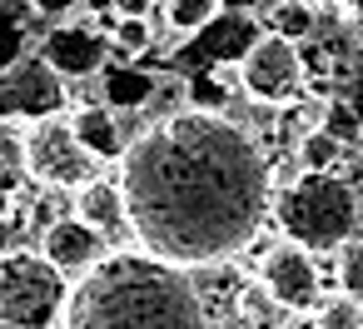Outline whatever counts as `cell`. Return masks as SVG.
Wrapping results in <instances>:
<instances>
[{"label":"cell","instance_id":"obj_1","mask_svg":"<svg viewBox=\"0 0 363 329\" xmlns=\"http://www.w3.org/2000/svg\"><path fill=\"white\" fill-rule=\"evenodd\" d=\"M135 244L174 269L239 254L269 210V160L224 115L174 110L140 130L120 160Z\"/></svg>","mask_w":363,"mask_h":329},{"label":"cell","instance_id":"obj_2","mask_svg":"<svg viewBox=\"0 0 363 329\" xmlns=\"http://www.w3.org/2000/svg\"><path fill=\"white\" fill-rule=\"evenodd\" d=\"M65 329H209L194 279L150 254H105L65 304Z\"/></svg>","mask_w":363,"mask_h":329},{"label":"cell","instance_id":"obj_3","mask_svg":"<svg viewBox=\"0 0 363 329\" xmlns=\"http://www.w3.org/2000/svg\"><path fill=\"white\" fill-rule=\"evenodd\" d=\"M279 230L298 244V249H333L348 244L353 225H358V195L353 185H343L338 175H298L279 190Z\"/></svg>","mask_w":363,"mask_h":329},{"label":"cell","instance_id":"obj_4","mask_svg":"<svg viewBox=\"0 0 363 329\" xmlns=\"http://www.w3.org/2000/svg\"><path fill=\"white\" fill-rule=\"evenodd\" d=\"M70 284L35 249H0V329H55Z\"/></svg>","mask_w":363,"mask_h":329},{"label":"cell","instance_id":"obj_5","mask_svg":"<svg viewBox=\"0 0 363 329\" xmlns=\"http://www.w3.org/2000/svg\"><path fill=\"white\" fill-rule=\"evenodd\" d=\"M21 170L50 190H85L95 180V155L80 145L70 120H40L21 135Z\"/></svg>","mask_w":363,"mask_h":329},{"label":"cell","instance_id":"obj_6","mask_svg":"<svg viewBox=\"0 0 363 329\" xmlns=\"http://www.w3.org/2000/svg\"><path fill=\"white\" fill-rule=\"evenodd\" d=\"M65 105V80L35 55H26L21 65H11L6 75H0V120H55Z\"/></svg>","mask_w":363,"mask_h":329},{"label":"cell","instance_id":"obj_7","mask_svg":"<svg viewBox=\"0 0 363 329\" xmlns=\"http://www.w3.org/2000/svg\"><path fill=\"white\" fill-rule=\"evenodd\" d=\"M239 75L259 105H289L303 90V55H298V45H289L279 36H259V45L244 55Z\"/></svg>","mask_w":363,"mask_h":329},{"label":"cell","instance_id":"obj_8","mask_svg":"<svg viewBox=\"0 0 363 329\" xmlns=\"http://www.w3.org/2000/svg\"><path fill=\"white\" fill-rule=\"evenodd\" d=\"M259 284L269 289L274 304L284 309H308L318 299V269H313V254L298 249V244H279L264 254L259 264Z\"/></svg>","mask_w":363,"mask_h":329},{"label":"cell","instance_id":"obj_9","mask_svg":"<svg viewBox=\"0 0 363 329\" xmlns=\"http://www.w3.org/2000/svg\"><path fill=\"white\" fill-rule=\"evenodd\" d=\"M105 55H110V41L90 26H55L45 41H40V60L60 75V80H85V75H100L105 70Z\"/></svg>","mask_w":363,"mask_h":329},{"label":"cell","instance_id":"obj_10","mask_svg":"<svg viewBox=\"0 0 363 329\" xmlns=\"http://www.w3.org/2000/svg\"><path fill=\"white\" fill-rule=\"evenodd\" d=\"M40 254H45L60 274H80V279H85V274L105 259V234L90 230L80 215H65V220H55V225L45 230Z\"/></svg>","mask_w":363,"mask_h":329},{"label":"cell","instance_id":"obj_11","mask_svg":"<svg viewBox=\"0 0 363 329\" xmlns=\"http://www.w3.org/2000/svg\"><path fill=\"white\" fill-rule=\"evenodd\" d=\"M254 45H259V31H254L249 21H224V16H219L209 31L194 36V55L209 60V65H214V60H239V55H249Z\"/></svg>","mask_w":363,"mask_h":329},{"label":"cell","instance_id":"obj_12","mask_svg":"<svg viewBox=\"0 0 363 329\" xmlns=\"http://www.w3.org/2000/svg\"><path fill=\"white\" fill-rule=\"evenodd\" d=\"M70 125H75V135H80V145L95 155V160H125V140H120V125H115V110H105V105H85V110H75L70 115Z\"/></svg>","mask_w":363,"mask_h":329},{"label":"cell","instance_id":"obj_13","mask_svg":"<svg viewBox=\"0 0 363 329\" xmlns=\"http://www.w3.org/2000/svg\"><path fill=\"white\" fill-rule=\"evenodd\" d=\"M80 210V220L90 225V230H100V234H110V230H130V215H125V195H120V185H105V180H90L85 190H80V200H75Z\"/></svg>","mask_w":363,"mask_h":329},{"label":"cell","instance_id":"obj_14","mask_svg":"<svg viewBox=\"0 0 363 329\" xmlns=\"http://www.w3.org/2000/svg\"><path fill=\"white\" fill-rule=\"evenodd\" d=\"M100 80H105V85H100L105 110H140V105H150L155 90H160V80L145 75V70H135V65H115V70H105Z\"/></svg>","mask_w":363,"mask_h":329},{"label":"cell","instance_id":"obj_15","mask_svg":"<svg viewBox=\"0 0 363 329\" xmlns=\"http://www.w3.org/2000/svg\"><path fill=\"white\" fill-rule=\"evenodd\" d=\"M164 21L174 36H199L219 21V0H169L164 6Z\"/></svg>","mask_w":363,"mask_h":329},{"label":"cell","instance_id":"obj_16","mask_svg":"<svg viewBox=\"0 0 363 329\" xmlns=\"http://www.w3.org/2000/svg\"><path fill=\"white\" fill-rule=\"evenodd\" d=\"M269 36H279V41H289V45L308 41V36H313V11L298 6V0H284V6H274V16H269Z\"/></svg>","mask_w":363,"mask_h":329},{"label":"cell","instance_id":"obj_17","mask_svg":"<svg viewBox=\"0 0 363 329\" xmlns=\"http://www.w3.org/2000/svg\"><path fill=\"white\" fill-rule=\"evenodd\" d=\"M21 60H26V31L11 11V0H0V75L11 65H21Z\"/></svg>","mask_w":363,"mask_h":329},{"label":"cell","instance_id":"obj_18","mask_svg":"<svg viewBox=\"0 0 363 329\" xmlns=\"http://www.w3.org/2000/svg\"><path fill=\"white\" fill-rule=\"evenodd\" d=\"M323 135H333L338 145H353L358 135H363V120H358V110L353 105H343V100H328L323 105V125H318Z\"/></svg>","mask_w":363,"mask_h":329},{"label":"cell","instance_id":"obj_19","mask_svg":"<svg viewBox=\"0 0 363 329\" xmlns=\"http://www.w3.org/2000/svg\"><path fill=\"white\" fill-rule=\"evenodd\" d=\"M338 150H343V145H338L333 135L308 130V135H303V145H298V160H303V170H308V175H328V165L338 160Z\"/></svg>","mask_w":363,"mask_h":329},{"label":"cell","instance_id":"obj_20","mask_svg":"<svg viewBox=\"0 0 363 329\" xmlns=\"http://www.w3.org/2000/svg\"><path fill=\"white\" fill-rule=\"evenodd\" d=\"M184 100H189V110H204V115H224V100H229V90L214 80V75H194L189 85H184Z\"/></svg>","mask_w":363,"mask_h":329},{"label":"cell","instance_id":"obj_21","mask_svg":"<svg viewBox=\"0 0 363 329\" xmlns=\"http://www.w3.org/2000/svg\"><path fill=\"white\" fill-rule=\"evenodd\" d=\"M110 45H115L120 55H145V50H150V21H140V16H125V21H115V31H110Z\"/></svg>","mask_w":363,"mask_h":329},{"label":"cell","instance_id":"obj_22","mask_svg":"<svg viewBox=\"0 0 363 329\" xmlns=\"http://www.w3.org/2000/svg\"><path fill=\"white\" fill-rule=\"evenodd\" d=\"M338 289H343V299H353L363 309V239L343 249V259H338Z\"/></svg>","mask_w":363,"mask_h":329},{"label":"cell","instance_id":"obj_23","mask_svg":"<svg viewBox=\"0 0 363 329\" xmlns=\"http://www.w3.org/2000/svg\"><path fill=\"white\" fill-rule=\"evenodd\" d=\"M318 329H363V309L338 294V299H328V304L318 309Z\"/></svg>","mask_w":363,"mask_h":329},{"label":"cell","instance_id":"obj_24","mask_svg":"<svg viewBox=\"0 0 363 329\" xmlns=\"http://www.w3.org/2000/svg\"><path fill=\"white\" fill-rule=\"evenodd\" d=\"M30 6H35L40 16H50V21H60V16H70V11H75V0H30Z\"/></svg>","mask_w":363,"mask_h":329},{"label":"cell","instance_id":"obj_25","mask_svg":"<svg viewBox=\"0 0 363 329\" xmlns=\"http://www.w3.org/2000/svg\"><path fill=\"white\" fill-rule=\"evenodd\" d=\"M333 6H343L348 16H363V0H333Z\"/></svg>","mask_w":363,"mask_h":329}]
</instances>
